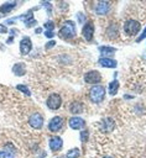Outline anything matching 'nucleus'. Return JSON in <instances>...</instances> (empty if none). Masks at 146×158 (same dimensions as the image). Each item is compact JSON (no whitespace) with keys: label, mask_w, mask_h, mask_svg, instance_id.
Returning <instances> with one entry per match:
<instances>
[{"label":"nucleus","mask_w":146,"mask_h":158,"mask_svg":"<svg viewBox=\"0 0 146 158\" xmlns=\"http://www.w3.org/2000/svg\"><path fill=\"white\" fill-rule=\"evenodd\" d=\"M89 98L93 102H101L105 98V88L101 85H94L89 90Z\"/></svg>","instance_id":"1"},{"label":"nucleus","mask_w":146,"mask_h":158,"mask_svg":"<svg viewBox=\"0 0 146 158\" xmlns=\"http://www.w3.org/2000/svg\"><path fill=\"white\" fill-rule=\"evenodd\" d=\"M59 35L63 38H73V37H75V25H74V22L71 21V20L66 21V23L61 27Z\"/></svg>","instance_id":"2"},{"label":"nucleus","mask_w":146,"mask_h":158,"mask_svg":"<svg viewBox=\"0 0 146 158\" xmlns=\"http://www.w3.org/2000/svg\"><path fill=\"white\" fill-rule=\"evenodd\" d=\"M141 26H140V22L136 21V20H127L124 25V31L125 33H127L129 36H135L139 33Z\"/></svg>","instance_id":"3"},{"label":"nucleus","mask_w":146,"mask_h":158,"mask_svg":"<svg viewBox=\"0 0 146 158\" xmlns=\"http://www.w3.org/2000/svg\"><path fill=\"white\" fill-rule=\"evenodd\" d=\"M61 104H62V99L56 93L54 94H51L48 96V99H47V106H48L49 110H57V109H59Z\"/></svg>","instance_id":"4"},{"label":"nucleus","mask_w":146,"mask_h":158,"mask_svg":"<svg viewBox=\"0 0 146 158\" xmlns=\"http://www.w3.org/2000/svg\"><path fill=\"white\" fill-rule=\"evenodd\" d=\"M28 123H30V126L32 128H36V130L42 128V126H43V117H42V115L38 114V112L32 114L30 116V118H28Z\"/></svg>","instance_id":"5"},{"label":"nucleus","mask_w":146,"mask_h":158,"mask_svg":"<svg viewBox=\"0 0 146 158\" xmlns=\"http://www.w3.org/2000/svg\"><path fill=\"white\" fill-rule=\"evenodd\" d=\"M63 126V118L61 116H54L51 118V121L48 122V130L52 131V132H56V131H59Z\"/></svg>","instance_id":"6"},{"label":"nucleus","mask_w":146,"mask_h":158,"mask_svg":"<svg viewBox=\"0 0 146 158\" xmlns=\"http://www.w3.org/2000/svg\"><path fill=\"white\" fill-rule=\"evenodd\" d=\"M84 80L85 83H89V84H97L101 80V75L97 70H90L84 75Z\"/></svg>","instance_id":"7"},{"label":"nucleus","mask_w":146,"mask_h":158,"mask_svg":"<svg viewBox=\"0 0 146 158\" xmlns=\"http://www.w3.org/2000/svg\"><path fill=\"white\" fill-rule=\"evenodd\" d=\"M31 48H32V42H31L30 37H24L21 40V42H20V52H21V54H24V56L28 54Z\"/></svg>","instance_id":"8"},{"label":"nucleus","mask_w":146,"mask_h":158,"mask_svg":"<svg viewBox=\"0 0 146 158\" xmlns=\"http://www.w3.org/2000/svg\"><path fill=\"white\" fill-rule=\"evenodd\" d=\"M68 123H69V127L73 128V130H80V128H83V127L85 126V121H84L83 118L78 117V116L71 117Z\"/></svg>","instance_id":"9"},{"label":"nucleus","mask_w":146,"mask_h":158,"mask_svg":"<svg viewBox=\"0 0 146 158\" xmlns=\"http://www.w3.org/2000/svg\"><path fill=\"white\" fill-rule=\"evenodd\" d=\"M83 37L87 40V41H92L93 40V35H94V26L92 22H87L84 26H83Z\"/></svg>","instance_id":"10"},{"label":"nucleus","mask_w":146,"mask_h":158,"mask_svg":"<svg viewBox=\"0 0 146 158\" xmlns=\"http://www.w3.org/2000/svg\"><path fill=\"white\" fill-rule=\"evenodd\" d=\"M62 147H63V141H62L61 137H58V136H53V137L49 138V148H51L53 152L59 151Z\"/></svg>","instance_id":"11"},{"label":"nucleus","mask_w":146,"mask_h":158,"mask_svg":"<svg viewBox=\"0 0 146 158\" xmlns=\"http://www.w3.org/2000/svg\"><path fill=\"white\" fill-rule=\"evenodd\" d=\"M114 128H115V121L113 118L106 117L101 120V130L104 132H111Z\"/></svg>","instance_id":"12"},{"label":"nucleus","mask_w":146,"mask_h":158,"mask_svg":"<svg viewBox=\"0 0 146 158\" xmlns=\"http://www.w3.org/2000/svg\"><path fill=\"white\" fill-rule=\"evenodd\" d=\"M15 156V148L11 143H7L5 146L4 151H0V158H14Z\"/></svg>","instance_id":"13"},{"label":"nucleus","mask_w":146,"mask_h":158,"mask_svg":"<svg viewBox=\"0 0 146 158\" xmlns=\"http://www.w3.org/2000/svg\"><path fill=\"white\" fill-rule=\"evenodd\" d=\"M109 7H110L109 2H106V1H98L97 2V6H95V12L99 14V15L108 14Z\"/></svg>","instance_id":"14"},{"label":"nucleus","mask_w":146,"mask_h":158,"mask_svg":"<svg viewBox=\"0 0 146 158\" xmlns=\"http://www.w3.org/2000/svg\"><path fill=\"white\" fill-rule=\"evenodd\" d=\"M99 64L101 67H105V68H115L118 65L115 59H111V58H108V57H101L99 59Z\"/></svg>","instance_id":"15"},{"label":"nucleus","mask_w":146,"mask_h":158,"mask_svg":"<svg viewBox=\"0 0 146 158\" xmlns=\"http://www.w3.org/2000/svg\"><path fill=\"white\" fill-rule=\"evenodd\" d=\"M12 73L17 77H22L25 75L26 73V65L24 63H16L14 67H12Z\"/></svg>","instance_id":"16"},{"label":"nucleus","mask_w":146,"mask_h":158,"mask_svg":"<svg viewBox=\"0 0 146 158\" xmlns=\"http://www.w3.org/2000/svg\"><path fill=\"white\" fill-rule=\"evenodd\" d=\"M69 111H71L72 114H80V112L83 111V105H82L80 102H78V101H74V102L71 104Z\"/></svg>","instance_id":"17"},{"label":"nucleus","mask_w":146,"mask_h":158,"mask_svg":"<svg viewBox=\"0 0 146 158\" xmlns=\"http://www.w3.org/2000/svg\"><path fill=\"white\" fill-rule=\"evenodd\" d=\"M99 51L105 57L106 56H111V54L115 53V48L114 47H109V46H101V47H99Z\"/></svg>","instance_id":"18"},{"label":"nucleus","mask_w":146,"mask_h":158,"mask_svg":"<svg viewBox=\"0 0 146 158\" xmlns=\"http://www.w3.org/2000/svg\"><path fill=\"white\" fill-rule=\"evenodd\" d=\"M118 89H119V81H118V80H113V81L109 84V94L114 96V95L118 93Z\"/></svg>","instance_id":"19"},{"label":"nucleus","mask_w":146,"mask_h":158,"mask_svg":"<svg viewBox=\"0 0 146 158\" xmlns=\"http://www.w3.org/2000/svg\"><path fill=\"white\" fill-rule=\"evenodd\" d=\"M16 6V2L15 1H11V2H5L1 7H0V11L1 12H9V11H11L14 7Z\"/></svg>","instance_id":"20"},{"label":"nucleus","mask_w":146,"mask_h":158,"mask_svg":"<svg viewBox=\"0 0 146 158\" xmlns=\"http://www.w3.org/2000/svg\"><path fill=\"white\" fill-rule=\"evenodd\" d=\"M79 154H80V151H79V148H72V149H69L68 152H67V154H66V157L67 158H78L79 157Z\"/></svg>","instance_id":"21"},{"label":"nucleus","mask_w":146,"mask_h":158,"mask_svg":"<svg viewBox=\"0 0 146 158\" xmlns=\"http://www.w3.org/2000/svg\"><path fill=\"white\" fill-rule=\"evenodd\" d=\"M25 19H26V20H25V25H26V26H28V27H30V26H32V25L36 22V20H35V19H33V16H32V11H28V12H27V15L25 16Z\"/></svg>","instance_id":"22"},{"label":"nucleus","mask_w":146,"mask_h":158,"mask_svg":"<svg viewBox=\"0 0 146 158\" xmlns=\"http://www.w3.org/2000/svg\"><path fill=\"white\" fill-rule=\"evenodd\" d=\"M16 89H17V90H20V91H22V93H25L27 96H30V95H31V93H30V90L27 89V86H26V85L19 84V85H16Z\"/></svg>","instance_id":"23"},{"label":"nucleus","mask_w":146,"mask_h":158,"mask_svg":"<svg viewBox=\"0 0 146 158\" xmlns=\"http://www.w3.org/2000/svg\"><path fill=\"white\" fill-rule=\"evenodd\" d=\"M45 27H46V31H52L54 28V23L52 21H48V22H45Z\"/></svg>","instance_id":"24"},{"label":"nucleus","mask_w":146,"mask_h":158,"mask_svg":"<svg viewBox=\"0 0 146 158\" xmlns=\"http://www.w3.org/2000/svg\"><path fill=\"white\" fill-rule=\"evenodd\" d=\"M80 139H82V142H85L88 139V131H82L80 132Z\"/></svg>","instance_id":"25"},{"label":"nucleus","mask_w":146,"mask_h":158,"mask_svg":"<svg viewBox=\"0 0 146 158\" xmlns=\"http://www.w3.org/2000/svg\"><path fill=\"white\" fill-rule=\"evenodd\" d=\"M146 38V27H145V30L141 32V35L137 37V40H136V42H141L142 40H145Z\"/></svg>","instance_id":"26"},{"label":"nucleus","mask_w":146,"mask_h":158,"mask_svg":"<svg viewBox=\"0 0 146 158\" xmlns=\"http://www.w3.org/2000/svg\"><path fill=\"white\" fill-rule=\"evenodd\" d=\"M53 46H56V41H49V42L46 44V49H49V48H52Z\"/></svg>","instance_id":"27"},{"label":"nucleus","mask_w":146,"mask_h":158,"mask_svg":"<svg viewBox=\"0 0 146 158\" xmlns=\"http://www.w3.org/2000/svg\"><path fill=\"white\" fill-rule=\"evenodd\" d=\"M45 35H46V37L52 38V37L54 36V32H53V31H46V32H45Z\"/></svg>","instance_id":"28"},{"label":"nucleus","mask_w":146,"mask_h":158,"mask_svg":"<svg viewBox=\"0 0 146 158\" xmlns=\"http://www.w3.org/2000/svg\"><path fill=\"white\" fill-rule=\"evenodd\" d=\"M77 17L79 19V20H78L79 22H83V21L85 20V17H84V15H83V14H80V12H79V14H77Z\"/></svg>","instance_id":"29"},{"label":"nucleus","mask_w":146,"mask_h":158,"mask_svg":"<svg viewBox=\"0 0 146 158\" xmlns=\"http://www.w3.org/2000/svg\"><path fill=\"white\" fill-rule=\"evenodd\" d=\"M6 32H7V28L4 25H0V33H6Z\"/></svg>","instance_id":"30"},{"label":"nucleus","mask_w":146,"mask_h":158,"mask_svg":"<svg viewBox=\"0 0 146 158\" xmlns=\"http://www.w3.org/2000/svg\"><path fill=\"white\" fill-rule=\"evenodd\" d=\"M41 30H42V28H36V32H37V33H40V32H41Z\"/></svg>","instance_id":"31"},{"label":"nucleus","mask_w":146,"mask_h":158,"mask_svg":"<svg viewBox=\"0 0 146 158\" xmlns=\"http://www.w3.org/2000/svg\"><path fill=\"white\" fill-rule=\"evenodd\" d=\"M106 158H110V157H106Z\"/></svg>","instance_id":"32"}]
</instances>
